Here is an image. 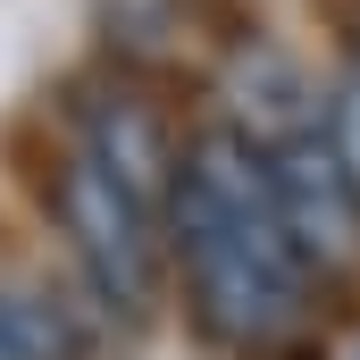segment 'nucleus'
<instances>
[{
  "mask_svg": "<svg viewBox=\"0 0 360 360\" xmlns=\"http://www.w3.org/2000/svg\"><path fill=\"white\" fill-rule=\"evenodd\" d=\"M352 360H360V352H352Z\"/></svg>",
  "mask_w": 360,
  "mask_h": 360,
  "instance_id": "nucleus-7",
  "label": "nucleus"
},
{
  "mask_svg": "<svg viewBox=\"0 0 360 360\" xmlns=\"http://www.w3.org/2000/svg\"><path fill=\"white\" fill-rule=\"evenodd\" d=\"M335 143H344V160L360 168V59L344 68V84H335Z\"/></svg>",
  "mask_w": 360,
  "mask_h": 360,
  "instance_id": "nucleus-6",
  "label": "nucleus"
},
{
  "mask_svg": "<svg viewBox=\"0 0 360 360\" xmlns=\"http://www.w3.org/2000/svg\"><path fill=\"white\" fill-rule=\"evenodd\" d=\"M51 218H59V235H68V252L84 269L92 302L109 319H126V327L151 319L160 269H168V235H160L168 218H160V201H143L109 160L68 151L59 176H51Z\"/></svg>",
  "mask_w": 360,
  "mask_h": 360,
  "instance_id": "nucleus-2",
  "label": "nucleus"
},
{
  "mask_svg": "<svg viewBox=\"0 0 360 360\" xmlns=\"http://www.w3.org/2000/svg\"><path fill=\"white\" fill-rule=\"evenodd\" d=\"M168 260L184 276L193 327L218 352L260 360L302 327V293H310V260L285 235L269 184V151L243 126H210L193 134L168 184Z\"/></svg>",
  "mask_w": 360,
  "mask_h": 360,
  "instance_id": "nucleus-1",
  "label": "nucleus"
},
{
  "mask_svg": "<svg viewBox=\"0 0 360 360\" xmlns=\"http://www.w3.org/2000/svg\"><path fill=\"white\" fill-rule=\"evenodd\" d=\"M0 360H92V319L42 276H0Z\"/></svg>",
  "mask_w": 360,
  "mask_h": 360,
  "instance_id": "nucleus-5",
  "label": "nucleus"
},
{
  "mask_svg": "<svg viewBox=\"0 0 360 360\" xmlns=\"http://www.w3.org/2000/svg\"><path fill=\"white\" fill-rule=\"evenodd\" d=\"M76 126H84V151H92V160H109V168L134 184L143 201H160V210H168V184H176L184 143H176V126H168V109H160L151 92L101 84V92H84Z\"/></svg>",
  "mask_w": 360,
  "mask_h": 360,
  "instance_id": "nucleus-4",
  "label": "nucleus"
},
{
  "mask_svg": "<svg viewBox=\"0 0 360 360\" xmlns=\"http://www.w3.org/2000/svg\"><path fill=\"white\" fill-rule=\"evenodd\" d=\"M269 184L285 210L293 252L310 260V276H352L360 269V168L344 160L335 126H293L269 143Z\"/></svg>",
  "mask_w": 360,
  "mask_h": 360,
  "instance_id": "nucleus-3",
  "label": "nucleus"
}]
</instances>
